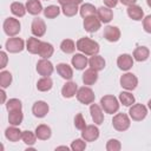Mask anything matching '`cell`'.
I'll return each instance as SVG.
<instances>
[{
    "label": "cell",
    "mask_w": 151,
    "mask_h": 151,
    "mask_svg": "<svg viewBox=\"0 0 151 151\" xmlns=\"http://www.w3.org/2000/svg\"><path fill=\"white\" fill-rule=\"evenodd\" d=\"M55 68H57L58 74H59L63 79H65V80H71V79L73 78V68H72L68 64H66V63H60V64L57 65Z\"/></svg>",
    "instance_id": "cell-19"
},
{
    "label": "cell",
    "mask_w": 151,
    "mask_h": 151,
    "mask_svg": "<svg viewBox=\"0 0 151 151\" xmlns=\"http://www.w3.org/2000/svg\"><path fill=\"white\" fill-rule=\"evenodd\" d=\"M129 116L134 122H142L147 116V109L143 104H133L132 106H130Z\"/></svg>",
    "instance_id": "cell-6"
},
{
    "label": "cell",
    "mask_w": 151,
    "mask_h": 151,
    "mask_svg": "<svg viewBox=\"0 0 151 151\" xmlns=\"http://www.w3.org/2000/svg\"><path fill=\"white\" fill-rule=\"evenodd\" d=\"M76 97H77L78 101L84 105H91L92 103H94V98H96L94 92L88 86H83V87L78 88Z\"/></svg>",
    "instance_id": "cell-4"
},
{
    "label": "cell",
    "mask_w": 151,
    "mask_h": 151,
    "mask_svg": "<svg viewBox=\"0 0 151 151\" xmlns=\"http://www.w3.org/2000/svg\"><path fill=\"white\" fill-rule=\"evenodd\" d=\"M53 53H54V47H53V45L50 44V42H47V41H41L38 54H39L41 58H44V59H48V58H51V57L53 55Z\"/></svg>",
    "instance_id": "cell-27"
},
{
    "label": "cell",
    "mask_w": 151,
    "mask_h": 151,
    "mask_svg": "<svg viewBox=\"0 0 151 151\" xmlns=\"http://www.w3.org/2000/svg\"><path fill=\"white\" fill-rule=\"evenodd\" d=\"M0 94H1V103L5 104L6 103V92H5V88H1Z\"/></svg>",
    "instance_id": "cell-49"
},
{
    "label": "cell",
    "mask_w": 151,
    "mask_h": 151,
    "mask_svg": "<svg viewBox=\"0 0 151 151\" xmlns=\"http://www.w3.org/2000/svg\"><path fill=\"white\" fill-rule=\"evenodd\" d=\"M133 57L131 54L127 53H123L117 58V66L119 67V70L122 71H129L132 66H133Z\"/></svg>",
    "instance_id": "cell-13"
},
{
    "label": "cell",
    "mask_w": 151,
    "mask_h": 151,
    "mask_svg": "<svg viewBox=\"0 0 151 151\" xmlns=\"http://www.w3.org/2000/svg\"><path fill=\"white\" fill-rule=\"evenodd\" d=\"M143 28L146 33H150L151 34V14L150 15H146L144 19H143Z\"/></svg>",
    "instance_id": "cell-44"
},
{
    "label": "cell",
    "mask_w": 151,
    "mask_h": 151,
    "mask_svg": "<svg viewBox=\"0 0 151 151\" xmlns=\"http://www.w3.org/2000/svg\"><path fill=\"white\" fill-rule=\"evenodd\" d=\"M48 104L44 100H38L33 104L32 106V113L37 117V118H44L47 113H48Z\"/></svg>",
    "instance_id": "cell-15"
},
{
    "label": "cell",
    "mask_w": 151,
    "mask_h": 151,
    "mask_svg": "<svg viewBox=\"0 0 151 151\" xmlns=\"http://www.w3.org/2000/svg\"><path fill=\"white\" fill-rule=\"evenodd\" d=\"M100 106L105 113L113 114V113L118 112L120 104H119V99H117L114 96L106 94V96L100 98Z\"/></svg>",
    "instance_id": "cell-2"
},
{
    "label": "cell",
    "mask_w": 151,
    "mask_h": 151,
    "mask_svg": "<svg viewBox=\"0 0 151 151\" xmlns=\"http://www.w3.org/2000/svg\"><path fill=\"white\" fill-rule=\"evenodd\" d=\"M130 116L125 114V113H117L113 116L112 118V125L117 131H126L130 125H131V120H130Z\"/></svg>",
    "instance_id": "cell-5"
},
{
    "label": "cell",
    "mask_w": 151,
    "mask_h": 151,
    "mask_svg": "<svg viewBox=\"0 0 151 151\" xmlns=\"http://www.w3.org/2000/svg\"><path fill=\"white\" fill-rule=\"evenodd\" d=\"M35 136H37V138L38 139H40V140H47V139H50L51 138V136H52V130H51V127L48 126V125H46V124H40V125H38L37 127H35Z\"/></svg>",
    "instance_id": "cell-22"
},
{
    "label": "cell",
    "mask_w": 151,
    "mask_h": 151,
    "mask_svg": "<svg viewBox=\"0 0 151 151\" xmlns=\"http://www.w3.org/2000/svg\"><path fill=\"white\" fill-rule=\"evenodd\" d=\"M53 71H54V66H53V64L48 59L41 58L37 63V72L41 77H50L53 73Z\"/></svg>",
    "instance_id": "cell-9"
},
{
    "label": "cell",
    "mask_w": 151,
    "mask_h": 151,
    "mask_svg": "<svg viewBox=\"0 0 151 151\" xmlns=\"http://www.w3.org/2000/svg\"><path fill=\"white\" fill-rule=\"evenodd\" d=\"M146 4H147V6L151 8V0H146Z\"/></svg>",
    "instance_id": "cell-52"
},
{
    "label": "cell",
    "mask_w": 151,
    "mask_h": 151,
    "mask_svg": "<svg viewBox=\"0 0 151 151\" xmlns=\"http://www.w3.org/2000/svg\"><path fill=\"white\" fill-rule=\"evenodd\" d=\"M78 92V85L74 83V81H66L61 88V94L64 98H72L77 94Z\"/></svg>",
    "instance_id": "cell-21"
},
{
    "label": "cell",
    "mask_w": 151,
    "mask_h": 151,
    "mask_svg": "<svg viewBox=\"0 0 151 151\" xmlns=\"http://www.w3.org/2000/svg\"><path fill=\"white\" fill-rule=\"evenodd\" d=\"M120 149H122V144L118 139L111 138L107 140V143H106V150L107 151H119Z\"/></svg>",
    "instance_id": "cell-42"
},
{
    "label": "cell",
    "mask_w": 151,
    "mask_h": 151,
    "mask_svg": "<svg viewBox=\"0 0 151 151\" xmlns=\"http://www.w3.org/2000/svg\"><path fill=\"white\" fill-rule=\"evenodd\" d=\"M90 113L92 117V120L94 122L96 125H100L104 122V112L100 105L98 104H91L90 105Z\"/></svg>",
    "instance_id": "cell-16"
},
{
    "label": "cell",
    "mask_w": 151,
    "mask_h": 151,
    "mask_svg": "<svg viewBox=\"0 0 151 151\" xmlns=\"http://www.w3.org/2000/svg\"><path fill=\"white\" fill-rule=\"evenodd\" d=\"M149 55H150V51H149V48L146 46H138V47H136L134 51H133V54H132L133 59L139 61V63L145 61L149 58Z\"/></svg>",
    "instance_id": "cell-28"
},
{
    "label": "cell",
    "mask_w": 151,
    "mask_h": 151,
    "mask_svg": "<svg viewBox=\"0 0 151 151\" xmlns=\"http://www.w3.org/2000/svg\"><path fill=\"white\" fill-rule=\"evenodd\" d=\"M71 64L76 70L81 71V70H85V67L88 65V59L83 53H76L71 59Z\"/></svg>",
    "instance_id": "cell-17"
},
{
    "label": "cell",
    "mask_w": 151,
    "mask_h": 151,
    "mask_svg": "<svg viewBox=\"0 0 151 151\" xmlns=\"http://www.w3.org/2000/svg\"><path fill=\"white\" fill-rule=\"evenodd\" d=\"M24 120V114L21 110H14L8 112V123L14 126H19Z\"/></svg>",
    "instance_id": "cell-29"
},
{
    "label": "cell",
    "mask_w": 151,
    "mask_h": 151,
    "mask_svg": "<svg viewBox=\"0 0 151 151\" xmlns=\"http://www.w3.org/2000/svg\"><path fill=\"white\" fill-rule=\"evenodd\" d=\"M2 28H4V32L6 33V35L15 37L17 34H19V32L21 29V25H20V21L15 18H7V19H5V21L2 24Z\"/></svg>",
    "instance_id": "cell-3"
},
{
    "label": "cell",
    "mask_w": 151,
    "mask_h": 151,
    "mask_svg": "<svg viewBox=\"0 0 151 151\" xmlns=\"http://www.w3.org/2000/svg\"><path fill=\"white\" fill-rule=\"evenodd\" d=\"M74 126H76V129H78L80 131L85 129L86 122H85V119H84V117H83L81 113H77L76 114V117H74Z\"/></svg>",
    "instance_id": "cell-43"
},
{
    "label": "cell",
    "mask_w": 151,
    "mask_h": 151,
    "mask_svg": "<svg viewBox=\"0 0 151 151\" xmlns=\"http://www.w3.org/2000/svg\"><path fill=\"white\" fill-rule=\"evenodd\" d=\"M83 26H84V29L88 33H94L97 32L100 26H101V21L98 19L97 15H91V17H87L84 19V22H83Z\"/></svg>",
    "instance_id": "cell-10"
},
{
    "label": "cell",
    "mask_w": 151,
    "mask_h": 151,
    "mask_svg": "<svg viewBox=\"0 0 151 151\" xmlns=\"http://www.w3.org/2000/svg\"><path fill=\"white\" fill-rule=\"evenodd\" d=\"M97 17L101 22L109 24L113 19V12L111 8H109L106 6H101V7L97 8Z\"/></svg>",
    "instance_id": "cell-20"
},
{
    "label": "cell",
    "mask_w": 151,
    "mask_h": 151,
    "mask_svg": "<svg viewBox=\"0 0 151 151\" xmlns=\"http://www.w3.org/2000/svg\"><path fill=\"white\" fill-rule=\"evenodd\" d=\"M60 14V8L55 5H50L44 9V15L47 19H54Z\"/></svg>",
    "instance_id": "cell-39"
},
{
    "label": "cell",
    "mask_w": 151,
    "mask_h": 151,
    "mask_svg": "<svg viewBox=\"0 0 151 151\" xmlns=\"http://www.w3.org/2000/svg\"><path fill=\"white\" fill-rule=\"evenodd\" d=\"M12 73L9 71H5L2 70L0 72V86L1 88H6L12 84Z\"/></svg>",
    "instance_id": "cell-37"
},
{
    "label": "cell",
    "mask_w": 151,
    "mask_h": 151,
    "mask_svg": "<svg viewBox=\"0 0 151 151\" xmlns=\"http://www.w3.org/2000/svg\"><path fill=\"white\" fill-rule=\"evenodd\" d=\"M5 47L9 53H19L26 48L25 41L18 37H9L5 42Z\"/></svg>",
    "instance_id": "cell-7"
},
{
    "label": "cell",
    "mask_w": 151,
    "mask_h": 151,
    "mask_svg": "<svg viewBox=\"0 0 151 151\" xmlns=\"http://www.w3.org/2000/svg\"><path fill=\"white\" fill-rule=\"evenodd\" d=\"M6 109L7 111H14V110H21L22 109V104L19 99L17 98H12V99H8L6 101Z\"/></svg>",
    "instance_id": "cell-40"
},
{
    "label": "cell",
    "mask_w": 151,
    "mask_h": 151,
    "mask_svg": "<svg viewBox=\"0 0 151 151\" xmlns=\"http://www.w3.org/2000/svg\"><path fill=\"white\" fill-rule=\"evenodd\" d=\"M60 149H64V150H68V147H67V146H58V147H57V150H60Z\"/></svg>",
    "instance_id": "cell-50"
},
{
    "label": "cell",
    "mask_w": 151,
    "mask_h": 151,
    "mask_svg": "<svg viewBox=\"0 0 151 151\" xmlns=\"http://www.w3.org/2000/svg\"><path fill=\"white\" fill-rule=\"evenodd\" d=\"M104 38L110 41V42H116L120 39V29L117 27V26H106L104 28V33H103Z\"/></svg>",
    "instance_id": "cell-14"
},
{
    "label": "cell",
    "mask_w": 151,
    "mask_h": 151,
    "mask_svg": "<svg viewBox=\"0 0 151 151\" xmlns=\"http://www.w3.org/2000/svg\"><path fill=\"white\" fill-rule=\"evenodd\" d=\"M11 12L13 15L18 17V18H21L26 14L27 9H26V5L19 2V1H14L11 4Z\"/></svg>",
    "instance_id": "cell-32"
},
{
    "label": "cell",
    "mask_w": 151,
    "mask_h": 151,
    "mask_svg": "<svg viewBox=\"0 0 151 151\" xmlns=\"http://www.w3.org/2000/svg\"><path fill=\"white\" fill-rule=\"evenodd\" d=\"M21 134H22V131L14 125H12L5 130V137L9 142H18L19 139H21Z\"/></svg>",
    "instance_id": "cell-25"
},
{
    "label": "cell",
    "mask_w": 151,
    "mask_h": 151,
    "mask_svg": "<svg viewBox=\"0 0 151 151\" xmlns=\"http://www.w3.org/2000/svg\"><path fill=\"white\" fill-rule=\"evenodd\" d=\"M40 44H41V41H40L38 38L31 37V38H28L27 41H26V50H27L29 53H32V54H38L39 48H40Z\"/></svg>",
    "instance_id": "cell-31"
},
{
    "label": "cell",
    "mask_w": 151,
    "mask_h": 151,
    "mask_svg": "<svg viewBox=\"0 0 151 151\" xmlns=\"http://www.w3.org/2000/svg\"><path fill=\"white\" fill-rule=\"evenodd\" d=\"M76 46H77V50L85 55H96L100 50L99 44L87 37H83L78 39L76 42Z\"/></svg>",
    "instance_id": "cell-1"
},
{
    "label": "cell",
    "mask_w": 151,
    "mask_h": 151,
    "mask_svg": "<svg viewBox=\"0 0 151 151\" xmlns=\"http://www.w3.org/2000/svg\"><path fill=\"white\" fill-rule=\"evenodd\" d=\"M105 65H106L105 59H104L101 55H98V54L91 55V58L88 59V66H90L91 68L98 71V72L101 71V70H104V68H105Z\"/></svg>",
    "instance_id": "cell-24"
},
{
    "label": "cell",
    "mask_w": 151,
    "mask_h": 151,
    "mask_svg": "<svg viewBox=\"0 0 151 151\" xmlns=\"http://www.w3.org/2000/svg\"><path fill=\"white\" fill-rule=\"evenodd\" d=\"M147 107H149V109L151 110V99H150V100L147 101Z\"/></svg>",
    "instance_id": "cell-51"
},
{
    "label": "cell",
    "mask_w": 151,
    "mask_h": 151,
    "mask_svg": "<svg viewBox=\"0 0 151 151\" xmlns=\"http://www.w3.org/2000/svg\"><path fill=\"white\" fill-rule=\"evenodd\" d=\"M77 46H76V42L72 40V39H64L60 44V50L66 53V54H71L76 51Z\"/></svg>",
    "instance_id": "cell-35"
},
{
    "label": "cell",
    "mask_w": 151,
    "mask_h": 151,
    "mask_svg": "<svg viewBox=\"0 0 151 151\" xmlns=\"http://www.w3.org/2000/svg\"><path fill=\"white\" fill-rule=\"evenodd\" d=\"M61 6L63 5H66V4H76V5H79L83 2V0H57Z\"/></svg>",
    "instance_id": "cell-47"
},
{
    "label": "cell",
    "mask_w": 151,
    "mask_h": 151,
    "mask_svg": "<svg viewBox=\"0 0 151 151\" xmlns=\"http://www.w3.org/2000/svg\"><path fill=\"white\" fill-rule=\"evenodd\" d=\"M71 150L73 151H83L86 149V142L83 139V138H78V139H74L72 143H71Z\"/></svg>",
    "instance_id": "cell-41"
},
{
    "label": "cell",
    "mask_w": 151,
    "mask_h": 151,
    "mask_svg": "<svg viewBox=\"0 0 151 151\" xmlns=\"http://www.w3.org/2000/svg\"><path fill=\"white\" fill-rule=\"evenodd\" d=\"M103 1H104V5H105L106 7L113 8V7H116V6L118 5V1H119V0H103Z\"/></svg>",
    "instance_id": "cell-46"
},
{
    "label": "cell",
    "mask_w": 151,
    "mask_h": 151,
    "mask_svg": "<svg viewBox=\"0 0 151 151\" xmlns=\"http://www.w3.org/2000/svg\"><path fill=\"white\" fill-rule=\"evenodd\" d=\"M81 138L85 142H94L99 138V129L96 125H86L81 130Z\"/></svg>",
    "instance_id": "cell-11"
},
{
    "label": "cell",
    "mask_w": 151,
    "mask_h": 151,
    "mask_svg": "<svg viewBox=\"0 0 151 151\" xmlns=\"http://www.w3.org/2000/svg\"><path fill=\"white\" fill-rule=\"evenodd\" d=\"M7 60H8V58H7L6 52H5V51H1V52H0V68H1V70H4V68L6 67Z\"/></svg>",
    "instance_id": "cell-45"
},
{
    "label": "cell",
    "mask_w": 151,
    "mask_h": 151,
    "mask_svg": "<svg viewBox=\"0 0 151 151\" xmlns=\"http://www.w3.org/2000/svg\"><path fill=\"white\" fill-rule=\"evenodd\" d=\"M21 140L28 145V146H33L35 144V140H37V136H35V132L33 133L32 131H22V134H21Z\"/></svg>",
    "instance_id": "cell-38"
},
{
    "label": "cell",
    "mask_w": 151,
    "mask_h": 151,
    "mask_svg": "<svg viewBox=\"0 0 151 151\" xmlns=\"http://www.w3.org/2000/svg\"><path fill=\"white\" fill-rule=\"evenodd\" d=\"M61 12L65 17H74L79 12V7L76 4H66L61 6Z\"/></svg>",
    "instance_id": "cell-36"
},
{
    "label": "cell",
    "mask_w": 151,
    "mask_h": 151,
    "mask_svg": "<svg viewBox=\"0 0 151 151\" xmlns=\"http://www.w3.org/2000/svg\"><path fill=\"white\" fill-rule=\"evenodd\" d=\"M46 1H47V0H46Z\"/></svg>",
    "instance_id": "cell-53"
},
{
    "label": "cell",
    "mask_w": 151,
    "mask_h": 151,
    "mask_svg": "<svg viewBox=\"0 0 151 151\" xmlns=\"http://www.w3.org/2000/svg\"><path fill=\"white\" fill-rule=\"evenodd\" d=\"M31 32L34 37L40 38L46 33V24L40 18H34L31 25Z\"/></svg>",
    "instance_id": "cell-12"
},
{
    "label": "cell",
    "mask_w": 151,
    "mask_h": 151,
    "mask_svg": "<svg viewBox=\"0 0 151 151\" xmlns=\"http://www.w3.org/2000/svg\"><path fill=\"white\" fill-rule=\"evenodd\" d=\"M123 5H125V6H131V5H134L136 2H137V0H119Z\"/></svg>",
    "instance_id": "cell-48"
},
{
    "label": "cell",
    "mask_w": 151,
    "mask_h": 151,
    "mask_svg": "<svg viewBox=\"0 0 151 151\" xmlns=\"http://www.w3.org/2000/svg\"><path fill=\"white\" fill-rule=\"evenodd\" d=\"M119 83H120V86L126 91H133L138 85V79L133 73L126 72L120 77Z\"/></svg>",
    "instance_id": "cell-8"
},
{
    "label": "cell",
    "mask_w": 151,
    "mask_h": 151,
    "mask_svg": "<svg viewBox=\"0 0 151 151\" xmlns=\"http://www.w3.org/2000/svg\"><path fill=\"white\" fill-rule=\"evenodd\" d=\"M126 13H127L129 18L134 20V21H140V20L144 19V11H143V8L140 6H138V5H136V4L129 6L127 9H126Z\"/></svg>",
    "instance_id": "cell-18"
},
{
    "label": "cell",
    "mask_w": 151,
    "mask_h": 151,
    "mask_svg": "<svg viewBox=\"0 0 151 151\" xmlns=\"http://www.w3.org/2000/svg\"><path fill=\"white\" fill-rule=\"evenodd\" d=\"M52 86H53V81L50 77H42L37 83V88L40 92H47L52 88Z\"/></svg>",
    "instance_id": "cell-34"
},
{
    "label": "cell",
    "mask_w": 151,
    "mask_h": 151,
    "mask_svg": "<svg viewBox=\"0 0 151 151\" xmlns=\"http://www.w3.org/2000/svg\"><path fill=\"white\" fill-rule=\"evenodd\" d=\"M98 80V71L93 70V68H87L85 70V72L83 73V83L84 85L91 86L93 84H96Z\"/></svg>",
    "instance_id": "cell-23"
},
{
    "label": "cell",
    "mask_w": 151,
    "mask_h": 151,
    "mask_svg": "<svg viewBox=\"0 0 151 151\" xmlns=\"http://www.w3.org/2000/svg\"><path fill=\"white\" fill-rule=\"evenodd\" d=\"M26 9L32 15H39L41 12H44V8H42L40 0H27Z\"/></svg>",
    "instance_id": "cell-26"
},
{
    "label": "cell",
    "mask_w": 151,
    "mask_h": 151,
    "mask_svg": "<svg viewBox=\"0 0 151 151\" xmlns=\"http://www.w3.org/2000/svg\"><path fill=\"white\" fill-rule=\"evenodd\" d=\"M119 101L124 106H132L136 101V98L130 91H122L119 93Z\"/></svg>",
    "instance_id": "cell-33"
},
{
    "label": "cell",
    "mask_w": 151,
    "mask_h": 151,
    "mask_svg": "<svg viewBox=\"0 0 151 151\" xmlns=\"http://www.w3.org/2000/svg\"><path fill=\"white\" fill-rule=\"evenodd\" d=\"M79 14L81 15L83 19L87 18V17H91V15H97V8L92 5V4H83L80 7H79Z\"/></svg>",
    "instance_id": "cell-30"
}]
</instances>
